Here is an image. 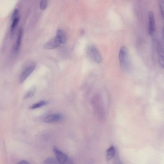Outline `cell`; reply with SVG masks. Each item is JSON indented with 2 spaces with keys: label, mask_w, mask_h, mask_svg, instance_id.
Wrapping results in <instances>:
<instances>
[{
  "label": "cell",
  "mask_w": 164,
  "mask_h": 164,
  "mask_svg": "<svg viewBox=\"0 0 164 164\" xmlns=\"http://www.w3.org/2000/svg\"><path fill=\"white\" fill-rule=\"evenodd\" d=\"M56 36L61 44H64L65 43L66 41V36L65 33L62 30L60 29L58 30Z\"/></svg>",
  "instance_id": "obj_10"
},
{
  "label": "cell",
  "mask_w": 164,
  "mask_h": 164,
  "mask_svg": "<svg viewBox=\"0 0 164 164\" xmlns=\"http://www.w3.org/2000/svg\"><path fill=\"white\" fill-rule=\"evenodd\" d=\"M48 0H41L40 2V8L41 10H43L46 9L48 6Z\"/></svg>",
  "instance_id": "obj_17"
},
{
  "label": "cell",
  "mask_w": 164,
  "mask_h": 164,
  "mask_svg": "<svg viewBox=\"0 0 164 164\" xmlns=\"http://www.w3.org/2000/svg\"><path fill=\"white\" fill-rule=\"evenodd\" d=\"M35 65H30L25 70L21 75L20 78V83H22L31 74L35 68Z\"/></svg>",
  "instance_id": "obj_6"
},
{
  "label": "cell",
  "mask_w": 164,
  "mask_h": 164,
  "mask_svg": "<svg viewBox=\"0 0 164 164\" xmlns=\"http://www.w3.org/2000/svg\"><path fill=\"white\" fill-rule=\"evenodd\" d=\"M63 119V116L61 114H56L48 115L45 117L43 121L45 123H50L59 122Z\"/></svg>",
  "instance_id": "obj_4"
},
{
  "label": "cell",
  "mask_w": 164,
  "mask_h": 164,
  "mask_svg": "<svg viewBox=\"0 0 164 164\" xmlns=\"http://www.w3.org/2000/svg\"><path fill=\"white\" fill-rule=\"evenodd\" d=\"M19 10L17 9H15L12 14L11 16V20L13 21L15 18H16L18 13H19Z\"/></svg>",
  "instance_id": "obj_18"
},
{
  "label": "cell",
  "mask_w": 164,
  "mask_h": 164,
  "mask_svg": "<svg viewBox=\"0 0 164 164\" xmlns=\"http://www.w3.org/2000/svg\"><path fill=\"white\" fill-rule=\"evenodd\" d=\"M35 88L33 87L25 94L24 96V99H28L32 98L34 95L35 92Z\"/></svg>",
  "instance_id": "obj_14"
},
{
  "label": "cell",
  "mask_w": 164,
  "mask_h": 164,
  "mask_svg": "<svg viewBox=\"0 0 164 164\" xmlns=\"http://www.w3.org/2000/svg\"><path fill=\"white\" fill-rule=\"evenodd\" d=\"M53 151L56 155L57 159L60 164H72V161L66 154L63 152L56 147H53Z\"/></svg>",
  "instance_id": "obj_2"
},
{
  "label": "cell",
  "mask_w": 164,
  "mask_h": 164,
  "mask_svg": "<svg viewBox=\"0 0 164 164\" xmlns=\"http://www.w3.org/2000/svg\"><path fill=\"white\" fill-rule=\"evenodd\" d=\"M30 163L28 162L27 161L25 160H22L20 161H19V163H17V164H30Z\"/></svg>",
  "instance_id": "obj_19"
},
{
  "label": "cell",
  "mask_w": 164,
  "mask_h": 164,
  "mask_svg": "<svg viewBox=\"0 0 164 164\" xmlns=\"http://www.w3.org/2000/svg\"><path fill=\"white\" fill-rule=\"evenodd\" d=\"M44 163L45 164H60L58 160L52 158H48L45 159Z\"/></svg>",
  "instance_id": "obj_16"
},
{
  "label": "cell",
  "mask_w": 164,
  "mask_h": 164,
  "mask_svg": "<svg viewBox=\"0 0 164 164\" xmlns=\"http://www.w3.org/2000/svg\"><path fill=\"white\" fill-rule=\"evenodd\" d=\"M90 54L94 61L96 63H99L101 62V58L96 48L94 46L91 47L90 50Z\"/></svg>",
  "instance_id": "obj_8"
},
{
  "label": "cell",
  "mask_w": 164,
  "mask_h": 164,
  "mask_svg": "<svg viewBox=\"0 0 164 164\" xmlns=\"http://www.w3.org/2000/svg\"><path fill=\"white\" fill-rule=\"evenodd\" d=\"M161 14L164 20V0H158Z\"/></svg>",
  "instance_id": "obj_15"
},
{
  "label": "cell",
  "mask_w": 164,
  "mask_h": 164,
  "mask_svg": "<svg viewBox=\"0 0 164 164\" xmlns=\"http://www.w3.org/2000/svg\"><path fill=\"white\" fill-rule=\"evenodd\" d=\"M48 102L47 101H39L35 104L33 105L30 108L31 109H34L38 108H40L43 106L48 104Z\"/></svg>",
  "instance_id": "obj_12"
},
{
  "label": "cell",
  "mask_w": 164,
  "mask_h": 164,
  "mask_svg": "<svg viewBox=\"0 0 164 164\" xmlns=\"http://www.w3.org/2000/svg\"><path fill=\"white\" fill-rule=\"evenodd\" d=\"M163 38L164 40V25L163 26Z\"/></svg>",
  "instance_id": "obj_20"
},
{
  "label": "cell",
  "mask_w": 164,
  "mask_h": 164,
  "mask_svg": "<svg viewBox=\"0 0 164 164\" xmlns=\"http://www.w3.org/2000/svg\"><path fill=\"white\" fill-rule=\"evenodd\" d=\"M155 20L153 12H149L148 13V31L151 35H153L156 31Z\"/></svg>",
  "instance_id": "obj_3"
},
{
  "label": "cell",
  "mask_w": 164,
  "mask_h": 164,
  "mask_svg": "<svg viewBox=\"0 0 164 164\" xmlns=\"http://www.w3.org/2000/svg\"><path fill=\"white\" fill-rule=\"evenodd\" d=\"M119 60L121 68L126 72L130 70V63L128 50L125 47H121L119 53Z\"/></svg>",
  "instance_id": "obj_1"
},
{
  "label": "cell",
  "mask_w": 164,
  "mask_h": 164,
  "mask_svg": "<svg viewBox=\"0 0 164 164\" xmlns=\"http://www.w3.org/2000/svg\"><path fill=\"white\" fill-rule=\"evenodd\" d=\"M60 44H61L55 36L45 43L44 48L46 50L54 49L59 47Z\"/></svg>",
  "instance_id": "obj_5"
},
{
  "label": "cell",
  "mask_w": 164,
  "mask_h": 164,
  "mask_svg": "<svg viewBox=\"0 0 164 164\" xmlns=\"http://www.w3.org/2000/svg\"><path fill=\"white\" fill-rule=\"evenodd\" d=\"M157 50L158 61L160 65L164 69V48L162 44L158 45Z\"/></svg>",
  "instance_id": "obj_7"
},
{
  "label": "cell",
  "mask_w": 164,
  "mask_h": 164,
  "mask_svg": "<svg viewBox=\"0 0 164 164\" xmlns=\"http://www.w3.org/2000/svg\"><path fill=\"white\" fill-rule=\"evenodd\" d=\"M20 17H17L15 18L13 21L11 27L10 33L11 36L13 34L15 28H16L18 23L19 22Z\"/></svg>",
  "instance_id": "obj_13"
},
{
  "label": "cell",
  "mask_w": 164,
  "mask_h": 164,
  "mask_svg": "<svg viewBox=\"0 0 164 164\" xmlns=\"http://www.w3.org/2000/svg\"><path fill=\"white\" fill-rule=\"evenodd\" d=\"M115 154L116 150L113 146H111L106 151V159L107 161L110 160L114 157Z\"/></svg>",
  "instance_id": "obj_9"
},
{
  "label": "cell",
  "mask_w": 164,
  "mask_h": 164,
  "mask_svg": "<svg viewBox=\"0 0 164 164\" xmlns=\"http://www.w3.org/2000/svg\"><path fill=\"white\" fill-rule=\"evenodd\" d=\"M23 30L22 29H20L18 34L17 40L16 42V44L14 47V51L15 52H17L19 50L21 44V41L23 36Z\"/></svg>",
  "instance_id": "obj_11"
}]
</instances>
